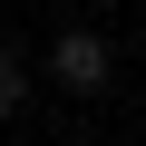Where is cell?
Returning a JSON list of instances; mask_svg holds the SVG:
<instances>
[{"mask_svg":"<svg viewBox=\"0 0 146 146\" xmlns=\"http://www.w3.org/2000/svg\"><path fill=\"white\" fill-rule=\"evenodd\" d=\"M49 88L58 98H107V78H117V49H107V29H78V20H68L58 39H49Z\"/></svg>","mask_w":146,"mask_h":146,"instance_id":"obj_1","label":"cell"},{"mask_svg":"<svg viewBox=\"0 0 146 146\" xmlns=\"http://www.w3.org/2000/svg\"><path fill=\"white\" fill-rule=\"evenodd\" d=\"M49 10H68V0H49Z\"/></svg>","mask_w":146,"mask_h":146,"instance_id":"obj_4","label":"cell"},{"mask_svg":"<svg viewBox=\"0 0 146 146\" xmlns=\"http://www.w3.org/2000/svg\"><path fill=\"white\" fill-rule=\"evenodd\" d=\"M88 10H117V0H88Z\"/></svg>","mask_w":146,"mask_h":146,"instance_id":"obj_3","label":"cell"},{"mask_svg":"<svg viewBox=\"0 0 146 146\" xmlns=\"http://www.w3.org/2000/svg\"><path fill=\"white\" fill-rule=\"evenodd\" d=\"M29 107V68H20V49H0V127H10Z\"/></svg>","mask_w":146,"mask_h":146,"instance_id":"obj_2","label":"cell"}]
</instances>
